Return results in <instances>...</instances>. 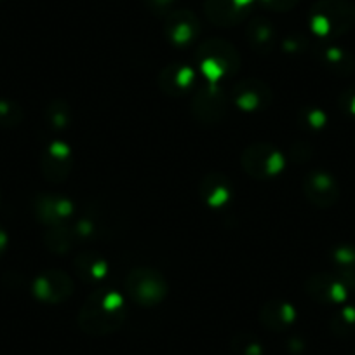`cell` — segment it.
Returning a JSON list of instances; mask_svg holds the SVG:
<instances>
[{
  "label": "cell",
  "mask_w": 355,
  "mask_h": 355,
  "mask_svg": "<svg viewBox=\"0 0 355 355\" xmlns=\"http://www.w3.org/2000/svg\"><path fill=\"white\" fill-rule=\"evenodd\" d=\"M128 317V306L122 293L101 288L87 296L78 310V327L91 336L115 333Z\"/></svg>",
  "instance_id": "cell-1"
},
{
  "label": "cell",
  "mask_w": 355,
  "mask_h": 355,
  "mask_svg": "<svg viewBox=\"0 0 355 355\" xmlns=\"http://www.w3.org/2000/svg\"><path fill=\"white\" fill-rule=\"evenodd\" d=\"M309 25L319 39H338L354 28L355 6L348 0H319L310 9Z\"/></svg>",
  "instance_id": "cell-2"
},
{
  "label": "cell",
  "mask_w": 355,
  "mask_h": 355,
  "mask_svg": "<svg viewBox=\"0 0 355 355\" xmlns=\"http://www.w3.org/2000/svg\"><path fill=\"white\" fill-rule=\"evenodd\" d=\"M196 58L202 75L213 84L234 77L241 68V54L237 47L223 39L204 40L197 47Z\"/></svg>",
  "instance_id": "cell-3"
},
{
  "label": "cell",
  "mask_w": 355,
  "mask_h": 355,
  "mask_svg": "<svg viewBox=\"0 0 355 355\" xmlns=\"http://www.w3.org/2000/svg\"><path fill=\"white\" fill-rule=\"evenodd\" d=\"M125 293L132 302L141 306H155L167 296V281L160 272L150 266L132 268L124 281Z\"/></svg>",
  "instance_id": "cell-4"
},
{
  "label": "cell",
  "mask_w": 355,
  "mask_h": 355,
  "mask_svg": "<svg viewBox=\"0 0 355 355\" xmlns=\"http://www.w3.org/2000/svg\"><path fill=\"white\" fill-rule=\"evenodd\" d=\"M241 166L254 180H272L284 171L286 157L270 143H254L242 152Z\"/></svg>",
  "instance_id": "cell-5"
},
{
  "label": "cell",
  "mask_w": 355,
  "mask_h": 355,
  "mask_svg": "<svg viewBox=\"0 0 355 355\" xmlns=\"http://www.w3.org/2000/svg\"><path fill=\"white\" fill-rule=\"evenodd\" d=\"M228 112V96L218 84L209 82L192 96V115L204 125H216Z\"/></svg>",
  "instance_id": "cell-6"
},
{
  "label": "cell",
  "mask_w": 355,
  "mask_h": 355,
  "mask_svg": "<svg viewBox=\"0 0 355 355\" xmlns=\"http://www.w3.org/2000/svg\"><path fill=\"white\" fill-rule=\"evenodd\" d=\"M230 100L241 112L256 114L270 107L274 101V91L270 85L259 78H245V80L235 82Z\"/></svg>",
  "instance_id": "cell-7"
},
{
  "label": "cell",
  "mask_w": 355,
  "mask_h": 355,
  "mask_svg": "<svg viewBox=\"0 0 355 355\" xmlns=\"http://www.w3.org/2000/svg\"><path fill=\"white\" fill-rule=\"evenodd\" d=\"M73 167V155L71 148L63 139L51 141L44 148L42 159H40V171L49 183L61 185L68 180Z\"/></svg>",
  "instance_id": "cell-8"
},
{
  "label": "cell",
  "mask_w": 355,
  "mask_h": 355,
  "mask_svg": "<svg viewBox=\"0 0 355 355\" xmlns=\"http://www.w3.org/2000/svg\"><path fill=\"white\" fill-rule=\"evenodd\" d=\"M33 296L47 305H60L70 298L75 291V284L63 270H46L33 281Z\"/></svg>",
  "instance_id": "cell-9"
},
{
  "label": "cell",
  "mask_w": 355,
  "mask_h": 355,
  "mask_svg": "<svg viewBox=\"0 0 355 355\" xmlns=\"http://www.w3.org/2000/svg\"><path fill=\"white\" fill-rule=\"evenodd\" d=\"M305 291L322 305H341L348 298V288L336 274H313L305 281Z\"/></svg>",
  "instance_id": "cell-10"
},
{
  "label": "cell",
  "mask_w": 355,
  "mask_h": 355,
  "mask_svg": "<svg viewBox=\"0 0 355 355\" xmlns=\"http://www.w3.org/2000/svg\"><path fill=\"white\" fill-rule=\"evenodd\" d=\"M303 193L306 200L317 207H331L340 199L338 182L326 171H313L303 180Z\"/></svg>",
  "instance_id": "cell-11"
},
{
  "label": "cell",
  "mask_w": 355,
  "mask_h": 355,
  "mask_svg": "<svg viewBox=\"0 0 355 355\" xmlns=\"http://www.w3.org/2000/svg\"><path fill=\"white\" fill-rule=\"evenodd\" d=\"M164 33L173 46L187 47L196 42L197 37L200 35V21L193 12L185 9L173 11L166 16Z\"/></svg>",
  "instance_id": "cell-12"
},
{
  "label": "cell",
  "mask_w": 355,
  "mask_h": 355,
  "mask_svg": "<svg viewBox=\"0 0 355 355\" xmlns=\"http://www.w3.org/2000/svg\"><path fill=\"white\" fill-rule=\"evenodd\" d=\"M33 211L40 223L47 227H56V225L67 223L73 216L75 207L68 197L58 196V193H40L35 197Z\"/></svg>",
  "instance_id": "cell-13"
},
{
  "label": "cell",
  "mask_w": 355,
  "mask_h": 355,
  "mask_svg": "<svg viewBox=\"0 0 355 355\" xmlns=\"http://www.w3.org/2000/svg\"><path fill=\"white\" fill-rule=\"evenodd\" d=\"M254 0H206V15L218 26L239 25L248 18Z\"/></svg>",
  "instance_id": "cell-14"
},
{
  "label": "cell",
  "mask_w": 355,
  "mask_h": 355,
  "mask_svg": "<svg viewBox=\"0 0 355 355\" xmlns=\"http://www.w3.org/2000/svg\"><path fill=\"white\" fill-rule=\"evenodd\" d=\"M196 84V70L189 64L173 63L159 73V87L167 96H185Z\"/></svg>",
  "instance_id": "cell-15"
},
{
  "label": "cell",
  "mask_w": 355,
  "mask_h": 355,
  "mask_svg": "<svg viewBox=\"0 0 355 355\" xmlns=\"http://www.w3.org/2000/svg\"><path fill=\"white\" fill-rule=\"evenodd\" d=\"M199 196L207 207L221 209L234 200V185L223 173H209L200 180Z\"/></svg>",
  "instance_id": "cell-16"
},
{
  "label": "cell",
  "mask_w": 355,
  "mask_h": 355,
  "mask_svg": "<svg viewBox=\"0 0 355 355\" xmlns=\"http://www.w3.org/2000/svg\"><path fill=\"white\" fill-rule=\"evenodd\" d=\"M296 309L293 303L284 302V300H270V302L263 303L259 310V322L263 327L268 331H281L289 329L296 322Z\"/></svg>",
  "instance_id": "cell-17"
},
{
  "label": "cell",
  "mask_w": 355,
  "mask_h": 355,
  "mask_svg": "<svg viewBox=\"0 0 355 355\" xmlns=\"http://www.w3.org/2000/svg\"><path fill=\"white\" fill-rule=\"evenodd\" d=\"M317 61L326 68L329 73L338 75V77H348L355 68V60L348 51L338 46H320L315 51Z\"/></svg>",
  "instance_id": "cell-18"
},
{
  "label": "cell",
  "mask_w": 355,
  "mask_h": 355,
  "mask_svg": "<svg viewBox=\"0 0 355 355\" xmlns=\"http://www.w3.org/2000/svg\"><path fill=\"white\" fill-rule=\"evenodd\" d=\"M73 270L84 282L96 284V282H101L107 277L108 272H110V265L98 252L84 251L73 261Z\"/></svg>",
  "instance_id": "cell-19"
},
{
  "label": "cell",
  "mask_w": 355,
  "mask_h": 355,
  "mask_svg": "<svg viewBox=\"0 0 355 355\" xmlns=\"http://www.w3.org/2000/svg\"><path fill=\"white\" fill-rule=\"evenodd\" d=\"M245 37H248L251 49L258 54H270L277 44V32H275L274 25L265 18L251 19Z\"/></svg>",
  "instance_id": "cell-20"
},
{
  "label": "cell",
  "mask_w": 355,
  "mask_h": 355,
  "mask_svg": "<svg viewBox=\"0 0 355 355\" xmlns=\"http://www.w3.org/2000/svg\"><path fill=\"white\" fill-rule=\"evenodd\" d=\"M331 259L336 268V275L348 289H355V248L338 245L331 251Z\"/></svg>",
  "instance_id": "cell-21"
},
{
  "label": "cell",
  "mask_w": 355,
  "mask_h": 355,
  "mask_svg": "<svg viewBox=\"0 0 355 355\" xmlns=\"http://www.w3.org/2000/svg\"><path fill=\"white\" fill-rule=\"evenodd\" d=\"M44 242L49 251L56 252V254H67L77 242V235H75L71 225H56V227H49V230L44 235Z\"/></svg>",
  "instance_id": "cell-22"
},
{
  "label": "cell",
  "mask_w": 355,
  "mask_h": 355,
  "mask_svg": "<svg viewBox=\"0 0 355 355\" xmlns=\"http://www.w3.org/2000/svg\"><path fill=\"white\" fill-rule=\"evenodd\" d=\"M46 122L54 131H64L71 124V108L64 100H53L46 108Z\"/></svg>",
  "instance_id": "cell-23"
},
{
  "label": "cell",
  "mask_w": 355,
  "mask_h": 355,
  "mask_svg": "<svg viewBox=\"0 0 355 355\" xmlns=\"http://www.w3.org/2000/svg\"><path fill=\"white\" fill-rule=\"evenodd\" d=\"M296 122L302 129L309 132H319L326 128L327 114L319 107H305L300 108L296 115Z\"/></svg>",
  "instance_id": "cell-24"
},
{
  "label": "cell",
  "mask_w": 355,
  "mask_h": 355,
  "mask_svg": "<svg viewBox=\"0 0 355 355\" xmlns=\"http://www.w3.org/2000/svg\"><path fill=\"white\" fill-rule=\"evenodd\" d=\"M331 331L340 338H348L355 333V306L347 305L331 319Z\"/></svg>",
  "instance_id": "cell-25"
},
{
  "label": "cell",
  "mask_w": 355,
  "mask_h": 355,
  "mask_svg": "<svg viewBox=\"0 0 355 355\" xmlns=\"http://www.w3.org/2000/svg\"><path fill=\"white\" fill-rule=\"evenodd\" d=\"M232 348L237 355H263V343L251 333L235 334Z\"/></svg>",
  "instance_id": "cell-26"
},
{
  "label": "cell",
  "mask_w": 355,
  "mask_h": 355,
  "mask_svg": "<svg viewBox=\"0 0 355 355\" xmlns=\"http://www.w3.org/2000/svg\"><path fill=\"white\" fill-rule=\"evenodd\" d=\"M23 110L18 103L9 100H0V125L16 128L21 124Z\"/></svg>",
  "instance_id": "cell-27"
},
{
  "label": "cell",
  "mask_w": 355,
  "mask_h": 355,
  "mask_svg": "<svg viewBox=\"0 0 355 355\" xmlns=\"http://www.w3.org/2000/svg\"><path fill=\"white\" fill-rule=\"evenodd\" d=\"M288 155H289V159H291L295 164H302V162H306V160L312 159L313 148H312V145H310V143L296 141V143H293V145H291Z\"/></svg>",
  "instance_id": "cell-28"
},
{
  "label": "cell",
  "mask_w": 355,
  "mask_h": 355,
  "mask_svg": "<svg viewBox=\"0 0 355 355\" xmlns=\"http://www.w3.org/2000/svg\"><path fill=\"white\" fill-rule=\"evenodd\" d=\"M309 42H306L305 37L302 35H291V37H286L282 40V51L286 54H291V56H296V54L303 53L306 49Z\"/></svg>",
  "instance_id": "cell-29"
},
{
  "label": "cell",
  "mask_w": 355,
  "mask_h": 355,
  "mask_svg": "<svg viewBox=\"0 0 355 355\" xmlns=\"http://www.w3.org/2000/svg\"><path fill=\"white\" fill-rule=\"evenodd\" d=\"M338 105H340L343 114H347L348 117H355V89L343 91L338 98Z\"/></svg>",
  "instance_id": "cell-30"
},
{
  "label": "cell",
  "mask_w": 355,
  "mask_h": 355,
  "mask_svg": "<svg viewBox=\"0 0 355 355\" xmlns=\"http://www.w3.org/2000/svg\"><path fill=\"white\" fill-rule=\"evenodd\" d=\"M146 6L152 9V12L162 16V15H171V8L174 6L176 0H145Z\"/></svg>",
  "instance_id": "cell-31"
},
{
  "label": "cell",
  "mask_w": 355,
  "mask_h": 355,
  "mask_svg": "<svg viewBox=\"0 0 355 355\" xmlns=\"http://www.w3.org/2000/svg\"><path fill=\"white\" fill-rule=\"evenodd\" d=\"M263 6L274 11H288V9L295 8L298 0H261Z\"/></svg>",
  "instance_id": "cell-32"
},
{
  "label": "cell",
  "mask_w": 355,
  "mask_h": 355,
  "mask_svg": "<svg viewBox=\"0 0 355 355\" xmlns=\"http://www.w3.org/2000/svg\"><path fill=\"white\" fill-rule=\"evenodd\" d=\"M8 244H9L8 232H6L4 228H0V256L6 252V249H8Z\"/></svg>",
  "instance_id": "cell-33"
},
{
  "label": "cell",
  "mask_w": 355,
  "mask_h": 355,
  "mask_svg": "<svg viewBox=\"0 0 355 355\" xmlns=\"http://www.w3.org/2000/svg\"><path fill=\"white\" fill-rule=\"evenodd\" d=\"M352 355H355V348H354V352H352Z\"/></svg>",
  "instance_id": "cell-34"
}]
</instances>
